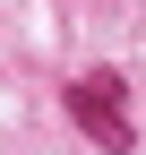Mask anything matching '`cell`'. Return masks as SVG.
I'll return each mask as SVG.
<instances>
[{
    "label": "cell",
    "instance_id": "6da1fadb",
    "mask_svg": "<svg viewBox=\"0 0 146 155\" xmlns=\"http://www.w3.org/2000/svg\"><path fill=\"white\" fill-rule=\"evenodd\" d=\"M69 121H78L95 147L129 155V147H138V121H129V78H120V69H86V78H69Z\"/></svg>",
    "mask_w": 146,
    "mask_h": 155
}]
</instances>
